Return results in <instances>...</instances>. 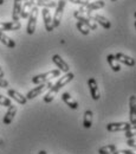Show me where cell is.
<instances>
[{
    "mask_svg": "<svg viewBox=\"0 0 136 154\" xmlns=\"http://www.w3.org/2000/svg\"><path fill=\"white\" fill-rule=\"evenodd\" d=\"M114 56H115V58H116L119 63L125 64L127 66H134V65H135V59L131 58L130 56H127V55L121 54V52H118V54L114 55Z\"/></svg>",
    "mask_w": 136,
    "mask_h": 154,
    "instance_id": "cell-13",
    "label": "cell"
},
{
    "mask_svg": "<svg viewBox=\"0 0 136 154\" xmlns=\"http://www.w3.org/2000/svg\"><path fill=\"white\" fill-rule=\"evenodd\" d=\"M52 87V83L50 82V81H47V82H44V83H40L38 87H36L35 89H32V90H30L29 93H27V95H26V100H32V98H35V97H37L38 95H40L44 90H46V89H50Z\"/></svg>",
    "mask_w": 136,
    "mask_h": 154,
    "instance_id": "cell-7",
    "label": "cell"
},
{
    "mask_svg": "<svg viewBox=\"0 0 136 154\" xmlns=\"http://www.w3.org/2000/svg\"><path fill=\"white\" fill-rule=\"evenodd\" d=\"M59 75H60V71L59 70H51V71H47V72H44V74H39L37 76H35L32 78V83L40 84V83H44V82L50 81L51 78L59 77Z\"/></svg>",
    "mask_w": 136,
    "mask_h": 154,
    "instance_id": "cell-5",
    "label": "cell"
},
{
    "mask_svg": "<svg viewBox=\"0 0 136 154\" xmlns=\"http://www.w3.org/2000/svg\"><path fill=\"white\" fill-rule=\"evenodd\" d=\"M76 27H77V30L82 33V35H84V36H88L89 33H90V30L88 29V26H85L83 23H80V21H77V24H76Z\"/></svg>",
    "mask_w": 136,
    "mask_h": 154,
    "instance_id": "cell-25",
    "label": "cell"
},
{
    "mask_svg": "<svg viewBox=\"0 0 136 154\" xmlns=\"http://www.w3.org/2000/svg\"><path fill=\"white\" fill-rule=\"evenodd\" d=\"M52 60H53V63L58 66V70L60 72H69L70 71V68H69V64L63 59V58L60 57L59 55H55L53 57H52Z\"/></svg>",
    "mask_w": 136,
    "mask_h": 154,
    "instance_id": "cell-11",
    "label": "cell"
},
{
    "mask_svg": "<svg viewBox=\"0 0 136 154\" xmlns=\"http://www.w3.org/2000/svg\"><path fill=\"white\" fill-rule=\"evenodd\" d=\"M107 60H108V64H109V66L113 69V71H115V72H118L119 70H121V65H119V62L117 60L115 56L114 55H108V57H107Z\"/></svg>",
    "mask_w": 136,
    "mask_h": 154,
    "instance_id": "cell-20",
    "label": "cell"
},
{
    "mask_svg": "<svg viewBox=\"0 0 136 154\" xmlns=\"http://www.w3.org/2000/svg\"><path fill=\"white\" fill-rule=\"evenodd\" d=\"M136 129L135 125H131L130 122H111L107 125L108 132H125L128 129Z\"/></svg>",
    "mask_w": 136,
    "mask_h": 154,
    "instance_id": "cell-3",
    "label": "cell"
},
{
    "mask_svg": "<svg viewBox=\"0 0 136 154\" xmlns=\"http://www.w3.org/2000/svg\"><path fill=\"white\" fill-rule=\"evenodd\" d=\"M127 145H128L129 147H135L136 146L135 137H129V139L127 140Z\"/></svg>",
    "mask_w": 136,
    "mask_h": 154,
    "instance_id": "cell-28",
    "label": "cell"
},
{
    "mask_svg": "<svg viewBox=\"0 0 136 154\" xmlns=\"http://www.w3.org/2000/svg\"><path fill=\"white\" fill-rule=\"evenodd\" d=\"M110 1H116V0H110Z\"/></svg>",
    "mask_w": 136,
    "mask_h": 154,
    "instance_id": "cell-36",
    "label": "cell"
},
{
    "mask_svg": "<svg viewBox=\"0 0 136 154\" xmlns=\"http://www.w3.org/2000/svg\"><path fill=\"white\" fill-rule=\"evenodd\" d=\"M83 126H84V128H90L92 126V112L91 110H85Z\"/></svg>",
    "mask_w": 136,
    "mask_h": 154,
    "instance_id": "cell-23",
    "label": "cell"
},
{
    "mask_svg": "<svg viewBox=\"0 0 136 154\" xmlns=\"http://www.w3.org/2000/svg\"><path fill=\"white\" fill-rule=\"evenodd\" d=\"M13 103L11 102V100L10 98H7V97L2 96V95H0V106H2V107H11Z\"/></svg>",
    "mask_w": 136,
    "mask_h": 154,
    "instance_id": "cell-26",
    "label": "cell"
},
{
    "mask_svg": "<svg viewBox=\"0 0 136 154\" xmlns=\"http://www.w3.org/2000/svg\"><path fill=\"white\" fill-rule=\"evenodd\" d=\"M91 19L94 20V21H96L98 23L103 29H107V30H109L110 27H111V23L109 21V20L107 19L105 17H103V16H99V14H95V16H91Z\"/></svg>",
    "mask_w": 136,
    "mask_h": 154,
    "instance_id": "cell-17",
    "label": "cell"
},
{
    "mask_svg": "<svg viewBox=\"0 0 136 154\" xmlns=\"http://www.w3.org/2000/svg\"><path fill=\"white\" fill-rule=\"evenodd\" d=\"M74 77H75V75H74L72 72H70V71L66 72L63 77H60L59 81H57L55 84H52V87L50 88L49 93L46 94V96L44 97V102H45V103H50V102H52L53 98L56 97V95L58 94L59 90H60L63 87H65L69 82H71V81L74 79Z\"/></svg>",
    "mask_w": 136,
    "mask_h": 154,
    "instance_id": "cell-1",
    "label": "cell"
},
{
    "mask_svg": "<svg viewBox=\"0 0 136 154\" xmlns=\"http://www.w3.org/2000/svg\"><path fill=\"white\" fill-rule=\"evenodd\" d=\"M38 154H46V152H45V151H40Z\"/></svg>",
    "mask_w": 136,
    "mask_h": 154,
    "instance_id": "cell-33",
    "label": "cell"
},
{
    "mask_svg": "<svg viewBox=\"0 0 136 154\" xmlns=\"http://www.w3.org/2000/svg\"><path fill=\"white\" fill-rule=\"evenodd\" d=\"M17 114V107L14 104H12L11 107H8V110L6 112V115L4 116V125H11L14 116Z\"/></svg>",
    "mask_w": 136,
    "mask_h": 154,
    "instance_id": "cell-15",
    "label": "cell"
},
{
    "mask_svg": "<svg viewBox=\"0 0 136 154\" xmlns=\"http://www.w3.org/2000/svg\"><path fill=\"white\" fill-rule=\"evenodd\" d=\"M29 21H27V33L33 35L36 31V24H37V18H38V6H33L31 8V12L29 14Z\"/></svg>",
    "mask_w": 136,
    "mask_h": 154,
    "instance_id": "cell-4",
    "label": "cell"
},
{
    "mask_svg": "<svg viewBox=\"0 0 136 154\" xmlns=\"http://www.w3.org/2000/svg\"><path fill=\"white\" fill-rule=\"evenodd\" d=\"M74 16H75V18L78 21H80L85 26H88L89 30H97V24H96V21H94V20L91 19V13L85 14V13H83V12H80V11L77 10V11H75Z\"/></svg>",
    "mask_w": 136,
    "mask_h": 154,
    "instance_id": "cell-2",
    "label": "cell"
},
{
    "mask_svg": "<svg viewBox=\"0 0 136 154\" xmlns=\"http://www.w3.org/2000/svg\"><path fill=\"white\" fill-rule=\"evenodd\" d=\"M4 76H5V74H4V71H2V68L0 66V77L4 78Z\"/></svg>",
    "mask_w": 136,
    "mask_h": 154,
    "instance_id": "cell-32",
    "label": "cell"
},
{
    "mask_svg": "<svg viewBox=\"0 0 136 154\" xmlns=\"http://www.w3.org/2000/svg\"><path fill=\"white\" fill-rule=\"evenodd\" d=\"M88 85H89V89H90V93H91V97H92V100H95V101H97L99 100V90H98V85H97V82H96V79L95 78H89V81H88Z\"/></svg>",
    "mask_w": 136,
    "mask_h": 154,
    "instance_id": "cell-12",
    "label": "cell"
},
{
    "mask_svg": "<svg viewBox=\"0 0 136 154\" xmlns=\"http://www.w3.org/2000/svg\"><path fill=\"white\" fill-rule=\"evenodd\" d=\"M4 2H5V0H0V5H4Z\"/></svg>",
    "mask_w": 136,
    "mask_h": 154,
    "instance_id": "cell-34",
    "label": "cell"
},
{
    "mask_svg": "<svg viewBox=\"0 0 136 154\" xmlns=\"http://www.w3.org/2000/svg\"><path fill=\"white\" fill-rule=\"evenodd\" d=\"M62 98H63V101L71 108V109H78L79 108V106H78V102L76 100H74L72 97L70 96V94L69 93H64L63 95H62Z\"/></svg>",
    "mask_w": 136,
    "mask_h": 154,
    "instance_id": "cell-18",
    "label": "cell"
},
{
    "mask_svg": "<svg viewBox=\"0 0 136 154\" xmlns=\"http://www.w3.org/2000/svg\"><path fill=\"white\" fill-rule=\"evenodd\" d=\"M7 94H8V96H11L14 101H17V102H18L19 104H21V106H25L26 102H27L26 97L24 96V95H21L20 93H18V91L14 90V89H8Z\"/></svg>",
    "mask_w": 136,
    "mask_h": 154,
    "instance_id": "cell-16",
    "label": "cell"
},
{
    "mask_svg": "<svg viewBox=\"0 0 136 154\" xmlns=\"http://www.w3.org/2000/svg\"><path fill=\"white\" fill-rule=\"evenodd\" d=\"M20 10H21V0H14L13 11H12V20L13 21H19Z\"/></svg>",
    "mask_w": 136,
    "mask_h": 154,
    "instance_id": "cell-19",
    "label": "cell"
},
{
    "mask_svg": "<svg viewBox=\"0 0 136 154\" xmlns=\"http://www.w3.org/2000/svg\"><path fill=\"white\" fill-rule=\"evenodd\" d=\"M129 108H130V123L136 126V98L135 95H131L129 98Z\"/></svg>",
    "mask_w": 136,
    "mask_h": 154,
    "instance_id": "cell-14",
    "label": "cell"
},
{
    "mask_svg": "<svg viewBox=\"0 0 136 154\" xmlns=\"http://www.w3.org/2000/svg\"><path fill=\"white\" fill-rule=\"evenodd\" d=\"M36 5V0H25V2L21 5V10H20V18H27L31 8Z\"/></svg>",
    "mask_w": 136,
    "mask_h": 154,
    "instance_id": "cell-10",
    "label": "cell"
},
{
    "mask_svg": "<svg viewBox=\"0 0 136 154\" xmlns=\"http://www.w3.org/2000/svg\"><path fill=\"white\" fill-rule=\"evenodd\" d=\"M116 149V145H107V146H103L98 149V154H111Z\"/></svg>",
    "mask_w": 136,
    "mask_h": 154,
    "instance_id": "cell-24",
    "label": "cell"
},
{
    "mask_svg": "<svg viewBox=\"0 0 136 154\" xmlns=\"http://www.w3.org/2000/svg\"><path fill=\"white\" fill-rule=\"evenodd\" d=\"M86 1H90V0H86Z\"/></svg>",
    "mask_w": 136,
    "mask_h": 154,
    "instance_id": "cell-37",
    "label": "cell"
},
{
    "mask_svg": "<svg viewBox=\"0 0 136 154\" xmlns=\"http://www.w3.org/2000/svg\"><path fill=\"white\" fill-rule=\"evenodd\" d=\"M135 128L134 129H128V131H125L124 132V135H125V137L127 139H129V137H135Z\"/></svg>",
    "mask_w": 136,
    "mask_h": 154,
    "instance_id": "cell-27",
    "label": "cell"
},
{
    "mask_svg": "<svg viewBox=\"0 0 136 154\" xmlns=\"http://www.w3.org/2000/svg\"><path fill=\"white\" fill-rule=\"evenodd\" d=\"M111 154H135L134 152H131V151H125V149H122V151H114Z\"/></svg>",
    "mask_w": 136,
    "mask_h": 154,
    "instance_id": "cell-30",
    "label": "cell"
},
{
    "mask_svg": "<svg viewBox=\"0 0 136 154\" xmlns=\"http://www.w3.org/2000/svg\"><path fill=\"white\" fill-rule=\"evenodd\" d=\"M0 88H8V82L1 77H0Z\"/></svg>",
    "mask_w": 136,
    "mask_h": 154,
    "instance_id": "cell-31",
    "label": "cell"
},
{
    "mask_svg": "<svg viewBox=\"0 0 136 154\" xmlns=\"http://www.w3.org/2000/svg\"><path fill=\"white\" fill-rule=\"evenodd\" d=\"M0 42H1L4 45H6L7 48H11V49L16 48V42H14L13 39L10 38L8 36H6L4 32H0Z\"/></svg>",
    "mask_w": 136,
    "mask_h": 154,
    "instance_id": "cell-21",
    "label": "cell"
},
{
    "mask_svg": "<svg viewBox=\"0 0 136 154\" xmlns=\"http://www.w3.org/2000/svg\"><path fill=\"white\" fill-rule=\"evenodd\" d=\"M41 14H43V19H44V24H45V29L47 32H51L53 31V25H52V16L50 13V10L49 8H43L41 11Z\"/></svg>",
    "mask_w": 136,
    "mask_h": 154,
    "instance_id": "cell-8",
    "label": "cell"
},
{
    "mask_svg": "<svg viewBox=\"0 0 136 154\" xmlns=\"http://www.w3.org/2000/svg\"><path fill=\"white\" fill-rule=\"evenodd\" d=\"M70 2H72V4H78V5H80V6H83V5H86L88 4V1L86 0H69Z\"/></svg>",
    "mask_w": 136,
    "mask_h": 154,
    "instance_id": "cell-29",
    "label": "cell"
},
{
    "mask_svg": "<svg viewBox=\"0 0 136 154\" xmlns=\"http://www.w3.org/2000/svg\"><path fill=\"white\" fill-rule=\"evenodd\" d=\"M36 6L45 7V8H51V7H56L57 2L53 1V0H36Z\"/></svg>",
    "mask_w": 136,
    "mask_h": 154,
    "instance_id": "cell-22",
    "label": "cell"
},
{
    "mask_svg": "<svg viewBox=\"0 0 136 154\" xmlns=\"http://www.w3.org/2000/svg\"><path fill=\"white\" fill-rule=\"evenodd\" d=\"M65 4H66V0H59L57 6H56V11H55V16L52 18V25H53V29L58 27L59 24H60V20L63 17V12H64V7H65Z\"/></svg>",
    "mask_w": 136,
    "mask_h": 154,
    "instance_id": "cell-6",
    "label": "cell"
},
{
    "mask_svg": "<svg viewBox=\"0 0 136 154\" xmlns=\"http://www.w3.org/2000/svg\"><path fill=\"white\" fill-rule=\"evenodd\" d=\"M21 27L19 21H5V23H0V32H5V31H17Z\"/></svg>",
    "mask_w": 136,
    "mask_h": 154,
    "instance_id": "cell-9",
    "label": "cell"
},
{
    "mask_svg": "<svg viewBox=\"0 0 136 154\" xmlns=\"http://www.w3.org/2000/svg\"><path fill=\"white\" fill-rule=\"evenodd\" d=\"M2 143H4V140H2L1 137H0V145H2Z\"/></svg>",
    "mask_w": 136,
    "mask_h": 154,
    "instance_id": "cell-35",
    "label": "cell"
}]
</instances>
